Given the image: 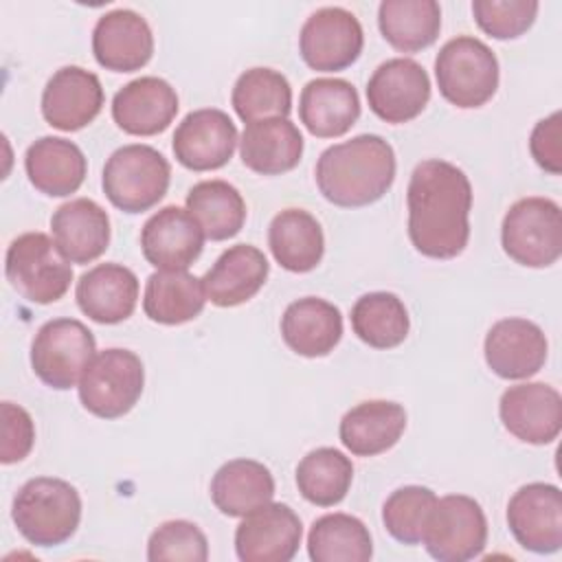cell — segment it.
Here are the masks:
<instances>
[{"instance_id": "40", "label": "cell", "mask_w": 562, "mask_h": 562, "mask_svg": "<svg viewBox=\"0 0 562 562\" xmlns=\"http://www.w3.org/2000/svg\"><path fill=\"white\" fill-rule=\"evenodd\" d=\"M209 542L202 529L189 520H167L158 525L147 542L149 562H204Z\"/></svg>"}, {"instance_id": "38", "label": "cell", "mask_w": 562, "mask_h": 562, "mask_svg": "<svg viewBox=\"0 0 562 562\" xmlns=\"http://www.w3.org/2000/svg\"><path fill=\"white\" fill-rule=\"evenodd\" d=\"M353 481L351 459L336 448H316L296 465V487L301 496L318 507L338 505Z\"/></svg>"}, {"instance_id": "15", "label": "cell", "mask_w": 562, "mask_h": 562, "mask_svg": "<svg viewBox=\"0 0 562 562\" xmlns=\"http://www.w3.org/2000/svg\"><path fill=\"white\" fill-rule=\"evenodd\" d=\"M171 147L182 167L191 171H213L233 158L237 127L224 110H193L176 127Z\"/></svg>"}, {"instance_id": "5", "label": "cell", "mask_w": 562, "mask_h": 562, "mask_svg": "<svg viewBox=\"0 0 562 562\" xmlns=\"http://www.w3.org/2000/svg\"><path fill=\"white\" fill-rule=\"evenodd\" d=\"M435 77L441 97L463 110L485 105L498 88V59L494 50L472 37L448 40L435 59Z\"/></svg>"}, {"instance_id": "9", "label": "cell", "mask_w": 562, "mask_h": 562, "mask_svg": "<svg viewBox=\"0 0 562 562\" xmlns=\"http://www.w3.org/2000/svg\"><path fill=\"white\" fill-rule=\"evenodd\" d=\"M94 351V336L81 321L53 318L37 329L31 342V367L46 386L66 391L79 384Z\"/></svg>"}, {"instance_id": "1", "label": "cell", "mask_w": 562, "mask_h": 562, "mask_svg": "<svg viewBox=\"0 0 562 562\" xmlns=\"http://www.w3.org/2000/svg\"><path fill=\"white\" fill-rule=\"evenodd\" d=\"M408 239L417 252L430 259H452L470 239L472 184L457 165L428 158L408 180Z\"/></svg>"}, {"instance_id": "26", "label": "cell", "mask_w": 562, "mask_h": 562, "mask_svg": "<svg viewBox=\"0 0 562 562\" xmlns=\"http://www.w3.org/2000/svg\"><path fill=\"white\" fill-rule=\"evenodd\" d=\"M281 338L303 358H323L331 353L342 338V314L334 303L321 296H303L285 307L281 316Z\"/></svg>"}, {"instance_id": "10", "label": "cell", "mask_w": 562, "mask_h": 562, "mask_svg": "<svg viewBox=\"0 0 562 562\" xmlns=\"http://www.w3.org/2000/svg\"><path fill=\"white\" fill-rule=\"evenodd\" d=\"M487 520L481 505L465 494L437 498L430 509L422 544L439 562H465L483 553Z\"/></svg>"}, {"instance_id": "24", "label": "cell", "mask_w": 562, "mask_h": 562, "mask_svg": "<svg viewBox=\"0 0 562 562\" xmlns=\"http://www.w3.org/2000/svg\"><path fill=\"white\" fill-rule=\"evenodd\" d=\"M360 116V99L347 79L321 77L305 83L299 99V119L312 136L338 138Z\"/></svg>"}, {"instance_id": "34", "label": "cell", "mask_w": 562, "mask_h": 562, "mask_svg": "<svg viewBox=\"0 0 562 562\" xmlns=\"http://www.w3.org/2000/svg\"><path fill=\"white\" fill-rule=\"evenodd\" d=\"M187 211L198 220L204 237L224 241L235 237L246 222V202L226 180H202L187 193Z\"/></svg>"}, {"instance_id": "37", "label": "cell", "mask_w": 562, "mask_h": 562, "mask_svg": "<svg viewBox=\"0 0 562 562\" xmlns=\"http://www.w3.org/2000/svg\"><path fill=\"white\" fill-rule=\"evenodd\" d=\"M353 334L373 349L402 345L411 329L408 310L393 292L362 294L351 307Z\"/></svg>"}, {"instance_id": "17", "label": "cell", "mask_w": 562, "mask_h": 562, "mask_svg": "<svg viewBox=\"0 0 562 562\" xmlns=\"http://www.w3.org/2000/svg\"><path fill=\"white\" fill-rule=\"evenodd\" d=\"M204 248L198 220L176 204L156 211L140 228V250L156 270H187Z\"/></svg>"}, {"instance_id": "23", "label": "cell", "mask_w": 562, "mask_h": 562, "mask_svg": "<svg viewBox=\"0 0 562 562\" xmlns=\"http://www.w3.org/2000/svg\"><path fill=\"white\" fill-rule=\"evenodd\" d=\"M50 233L70 263H90L108 250L110 217L94 200L75 198L53 213Z\"/></svg>"}, {"instance_id": "3", "label": "cell", "mask_w": 562, "mask_h": 562, "mask_svg": "<svg viewBox=\"0 0 562 562\" xmlns=\"http://www.w3.org/2000/svg\"><path fill=\"white\" fill-rule=\"evenodd\" d=\"M11 518L24 540L35 547H59L70 540L81 520V496L64 479L35 476L26 481L11 507Z\"/></svg>"}, {"instance_id": "21", "label": "cell", "mask_w": 562, "mask_h": 562, "mask_svg": "<svg viewBox=\"0 0 562 562\" xmlns=\"http://www.w3.org/2000/svg\"><path fill=\"white\" fill-rule=\"evenodd\" d=\"M178 94L169 81L147 75L125 83L112 99L114 123L132 136L165 132L178 114Z\"/></svg>"}, {"instance_id": "22", "label": "cell", "mask_w": 562, "mask_h": 562, "mask_svg": "<svg viewBox=\"0 0 562 562\" xmlns=\"http://www.w3.org/2000/svg\"><path fill=\"white\" fill-rule=\"evenodd\" d=\"M75 299L90 321L116 325L136 310L138 279L123 263H99L79 277Z\"/></svg>"}, {"instance_id": "13", "label": "cell", "mask_w": 562, "mask_h": 562, "mask_svg": "<svg viewBox=\"0 0 562 562\" xmlns=\"http://www.w3.org/2000/svg\"><path fill=\"white\" fill-rule=\"evenodd\" d=\"M303 525L283 503H266L244 516L235 529V553L241 562H290L301 544Z\"/></svg>"}, {"instance_id": "32", "label": "cell", "mask_w": 562, "mask_h": 562, "mask_svg": "<svg viewBox=\"0 0 562 562\" xmlns=\"http://www.w3.org/2000/svg\"><path fill=\"white\" fill-rule=\"evenodd\" d=\"M206 292L202 279L187 270H156L143 294V312L160 325H182L204 310Z\"/></svg>"}, {"instance_id": "11", "label": "cell", "mask_w": 562, "mask_h": 562, "mask_svg": "<svg viewBox=\"0 0 562 562\" xmlns=\"http://www.w3.org/2000/svg\"><path fill=\"white\" fill-rule=\"evenodd\" d=\"M364 33L358 18L342 7L316 9L301 26L299 53L318 72L349 68L362 53Z\"/></svg>"}, {"instance_id": "28", "label": "cell", "mask_w": 562, "mask_h": 562, "mask_svg": "<svg viewBox=\"0 0 562 562\" xmlns=\"http://www.w3.org/2000/svg\"><path fill=\"white\" fill-rule=\"evenodd\" d=\"M29 182L44 195L66 198L75 193L88 171V162L79 145L59 136H42L29 145L24 156Z\"/></svg>"}, {"instance_id": "31", "label": "cell", "mask_w": 562, "mask_h": 562, "mask_svg": "<svg viewBox=\"0 0 562 562\" xmlns=\"http://www.w3.org/2000/svg\"><path fill=\"white\" fill-rule=\"evenodd\" d=\"M274 479L270 470L255 459L226 461L211 481L213 505L231 518H244L248 512L270 503Z\"/></svg>"}, {"instance_id": "14", "label": "cell", "mask_w": 562, "mask_h": 562, "mask_svg": "<svg viewBox=\"0 0 562 562\" xmlns=\"http://www.w3.org/2000/svg\"><path fill=\"white\" fill-rule=\"evenodd\" d=\"M507 525L516 542L533 553L562 547V492L551 483H527L507 503Z\"/></svg>"}, {"instance_id": "39", "label": "cell", "mask_w": 562, "mask_h": 562, "mask_svg": "<svg viewBox=\"0 0 562 562\" xmlns=\"http://www.w3.org/2000/svg\"><path fill=\"white\" fill-rule=\"evenodd\" d=\"M437 494L424 485H404L395 490L382 505V522L386 531L402 544L422 542L428 516Z\"/></svg>"}, {"instance_id": "20", "label": "cell", "mask_w": 562, "mask_h": 562, "mask_svg": "<svg viewBox=\"0 0 562 562\" xmlns=\"http://www.w3.org/2000/svg\"><path fill=\"white\" fill-rule=\"evenodd\" d=\"M92 53L105 70H140L154 55L151 29L140 13L114 9L97 20L92 29Z\"/></svg>"}, {"instance_id": "7", "label": "cell", "mask_w": 562, "mask_h": 562, "mask_svg": "<svg viewBox=\"0 0 562 562\" xmlns=\"http://www.w3.org/2000/svg\"><path fill=\"white\" fill-rule=\"evenodd\" d=\"M501 244L509 259L525 268H549L562 255V211L540 195L509 206L501 226Z\"/></svg>"}, {"instance_id": "36", "label": "cell", "mask_w": 562, "mask_h": 562, "mask_svg": "<svg viewBox=\"0 0 562 562\" xmlns=\"http://www.w3.org/2000/svg\"><path fill=\"white\" fill-rule=\"evenodd\" d=\"M231 103L244 123L288 119L292 110V88L285 75L274 68H250L237 77Z\"/></svg>"}, {"instance_id": "12", "label": "cell", "mask_w": 562, "mask_h": 562, "mask_svg": "<svg viewBox=\"0 0 562 562\" xmlns=\"http://www.w3.org/2000/svg\"><path fill=\"white\" fill-rule=\"evenodd\" d=\"M430 99V79L422 64L408 57L382 61L367 83L371 112L393 125L408 123L424 112Z\"/></svg>"}, {"instance_id": "6", "label": "cell", "mask_w": 562, "mask_h": 562, "mask_svg": "<svg viewBox=\"0 0 562 562\" xmlns=\"http://www.w3.org/2000/svg\"><path fill=\"white\" fill-rule=\"evenodd\" d=\"M4 274L22 299L37 305L59 301L72 281L70 261L59 252L55 239L37 231L24 233L9 244Z\"/></svg>"}, {"instance_id": "42", "label": "cell", "mask_w": 562, "mask_h": 562, "mask_svg": "<svg viewBox=\"0 0 562 562\" xmlns=\"http://www.w3.org/2000/svg\"><path fill=\"white\" fill-rule=\"evenodd\" d=\"M35 426L33 417L13 402H2V446L0 461L4 465L18 463L33 450Z\"/></svg>"}, {"instance_id": "43", "label": "cell", "mask_w": 562, "mask_h": 562, "mask_svg": "<svg viewBox=\"0 0 562 562\" xmlns=\"http://www.w3.org/2000/svg\"><path fill=\"white\" fill-rule=\"evenodd\" d=\"M562 114L553 112L551 116L538 121L529 136V151L540 169L551 176H560L562 171V130H560Z\"/></svg>"}, {"instance_id": "8", "label": "cell", "mask_w": 562, "mask_h": 562, "mask_svg": "<svg viewBox=\"0 0 562 562\" xmlns=\"http://www.w3.org/2000/svg\"><path fill=\"white\" fill-rule=\"evenodd\" d=\"M145 369L130 349H103L94 353L79 380V400L88 413L101 419L127 415L143 395Z\"/></svg>"}, {"instance_id": "2", "label": "cell", "mask_w": 562, "mask_h": 562, "mask_svg": "<svg viewBox=\"0 0 562 562\" xmlns=\"http://www.w3.org/2000/svg\"><path fill=\"white\" fill-rule=\"evenodd\" d=\"M323 198L342 209L378 202L395 180V151L378 134H360L327 147L314 169Z\"/></svg>"}, {"instance_id": "30", "label": "cell", "mask_w": 562, "mask_h": 562, "mask_svg": "<svg viewBox=\"0 0 562 562\" xmlns=\"http://www.w3.org/2000/svg\"><path fill=\"white\" fill-rule=\"evenodd\" d=\"M272 257L288 272L314 270L325 252V237L318 220L303 209H283L268 226Z\"/></svg>"}, {"instance_id": "19", "label": "cell", "mask_w": 562, "mask_h": 562, "mask_svg": "<svg viewBox=\"0 0 562 562\" xmlns=\"http://www.w3.org/2000/svg\"><path fill=\"white\" fill-rule=\"evenodd\" d=\"M487 367L503 380H525L536 375L549 353L544 331L527 318L496 321L483 345Z\"/></svg>"}, {"instance_id": "33", "label": "cell", "mask_w": 562, "mask_h": 562, "mask_svg": "<svg viewBox=\"0 0 562 562\" xmlns=\"http://www.w3.org/2000/svg\"><path fill=\"white\" fill-rule=\"evenodd\" d=\"M378 26L395 50L417 53L439 37L441 9L435 0H384L378 7Z\"/></svg>"}, {"instance_id": "25", "label": "cell", "mask_w": 562, "mask_h": 562, "mask_svg": "<svg viewBox=\"0 0 562 562\" xmlns=\"http://www.w3.org/2000/svg\"><path fill=\"white\" fill-rule=\"evenodd\" d=\"M268 272L270 263L259 248L235 244L215 259L202 279L206 301L217 307H237L263 288Z\"/></svg>"}, {"instance_id": "29", "label": "cell", "mask_w": 562, "mask_h": 562, "mask_svg": "<svg viewBox=\"0 0 562 562\" xmlns=\"http://www.w3.org/2000/svg\"><path fill=\"white\" fill-rule=\"evenodd\" d=\"M241 162L261 176L292 171L303 156V136L290 119L248 123L239 140Z\"/></svg>"}, {"instance_id": "41", "label": "cell", "mask_w": 562, "mask_h": 562, "mask_svg": "<svg viewBox=\"0 0 562 562\" xmlns=\"http://www.w3.org/2000/svg\"><path fill=\"white\" fill-rule=\"evenodd\" d=\"M540 4L536 0H474L476 26L494 40H514L531 29Z\"/></svg>"}, {"instance_id": "18", "label": "cell", "mask_w": 562, "mask_h": 562, "mask_svg": "<svg viewBox=\"0 0 562 562\" xmlns=\"http://www.w3.org/2000/svg\"><path fill=\"white\" fill-rule=\"evenodd\" d=\"M103 99V86L94 72L64 66L44 86L42 116L55 130L77 132L99 116Z\"/></svg>"}, {"instance_id": "16", "label": "cell", "mask_w": 562, "mask_h": 562, "mask_svg": "<svg viewBox=\"0 0 562 562\" xmlns=\"http://www.w3.org/2000/svg\"><path fill=\"white\" fill-rule=\"evenodd\" d=\"M498 415L516 439L544 446L562 430V397L544 382L516 384L501 395Z\"/></svg>"}, {"instance_id": "35", "label": "cell", "mask_w": 562, "mask_h": 562, "mask_svg": "<svg viewBox=\"0 0 562 562\" xmlns=\"http://www.w3.org/2000/svg\"><path fill=\"white\" fill-rule=\"evenodd\" d=\"M307 555L314 562H367L373 555L371 533L351 514H325L307 533Z\"/></svg>"}, {"instance_id": "4", "label": "cell", "mask_w": 562, "mask_h": 562, "mask_svg": "<svg viewBox=\"0 0 562 562\" xmlns=\"http://www.w3.org/2000/svg\"><path fill=\"white\" fill-rule=\"evenodd\" d=\"M169 180L171 167L167 158L140 143L112 151L101 176L105 198L125 213H143L156 206L165 198Z\"/></svg>"}, {"instance_id": "27", "label": "cell", "mask_w": 562, "mask_h": 562, "mask_svg": "<svg viewBox=\"0 0 562 562\" xmlns=\"http://www.w3.org/2000/svg\"><path fill=\"white\" fill-rule=\"evenodd\" d=\"M406 430V411L397 402L367 400L349 408L338 426L342 446L356 457L391 450Z\"/></svg>"}]
</instances>
